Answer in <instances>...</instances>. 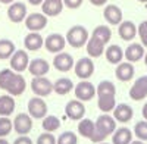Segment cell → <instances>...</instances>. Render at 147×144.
I'll list each match as a JSON object with an SVG mask.
<instances>
[{
  "label": "cell",
  "mask_w": 147,
  "mask_h": 144,
  "mask_svg": "<svg viewBox=\"0 0 147 144\" xmlns=\"http://www.w3.org/2000/svg\"><path fill=\"white\" fill-rule=\"evenodd\" d=\"M0 88L7 91L10 96H21L27 88V82L19 72L13 69L0 71Z\"/></svg>",
  "instance_id": "cell-1"
},
{
  "label": "cell",
  "mask_w": 147,
  "mask_h": 144,
  "mask_svg": "<svg viewBox=\"0 0 147 144\" xmlns=\"http://www.w3.org/2000/svg\"><path fill=\"white\" fill-rule=\"evenodd\" d=\"M96 93L97 97H99V102H97V106L99 109L105 113H109L115 109L116 106V87L112 81H102L99 85L96 87Z\"/></svg>",
  "instance_id": "cell-2"
},
{
  "label": "cell",
  "mask_w": 147,
  "mask_h": 144,
  "mask_svg": "<svg viewBox=\"0 0 147 144\" xmlns=\"http://www.w3.org/2000/svg\"><path fill=\"white\" fill-rule=\"evenodd\" d=\"M96 133L91 141L94 143H100L105 141L109 135H112L116 129V119L110 115H100L96 119Z\"/></svg>",
  "instance_id": "cell-3"
},
{
  "label": "cell",
  "mask_w": 147,
  "mask_h": 144,
  "mask_svg": "<svg viewBox=\"0 0 147 144\" xmlns=\"http://www.w3.org/2000/svg\"><path fill=\"white\" fill-rule=\"evenodd\" d=\"M88 38V31L82 25H74L66 34V43L75 49H81L82 46H85Z\"/></svg>",
  "instance_id": "cell-4"
},
{
  "label": "cell",
  "mask_w": 147,
  "mask_h": 144,
  "mask_svg": "<svg viewBox=\"0 0 147 144\" xmlns=\"http://www.w3.org/2000/svg\"><path fill=\"white\" fill-rule=\"evenodd\" d=\"M31 90L38 97H46L53 91V82L44 77H34L31 82Z\"/></svg>",
  "instance_id": "cell-5"
},
{
  "label": "cell",
  "mask_w": 147,
  "mask_h": 144,
  "mask_svg": "<svg viewBox=\"0 0 147 144\" xmlns=\"http://www.w3.org/2000/svg\"><path fill=\"white\" fill-rule=\"evenodd\" d=\"M74 69H75V75L80 79H88L94 74V63L90 57H81L74 65Z\"/></svg>",
  "instance_id": "cell-6"
},
{
  "label": "cell",
  "mask_w": 147,
  "mask_h": 144,
  "mask_svg": "<svg viewBox=\"0 0 147 144\" xmlns=\"http://www.w3.org/2000/svg\"><path fill=\"white\" fill-rule=\"evenodd\" d=\"M30 59L25 50H15V53L10 56V69H13L15 72H24L28 69Z\"/></svg>",
  "instance_id": "cell-7"
},
{
  "label": "cell",
  "mask_w": 147,
  "mask_h": 144,
  "mask_svg": "<svg viewBox=\"0 0 147 144\" xmlns=\"http://www.w3.org/2000/svg\"><path fill=\"white\" fill-rule=\"evenodd\" d=\"M28 113L34 119H41L47 115V104L44 103V100L41 97H38V96L32 97L28 102Z\"/></svg>",
  "instance_id": "cell-8"
},
{
  "label": "cell",
  "mask_w": 147,
  "mask_h": 144,
  "mask_svg": "<svg viewBox=\"0 0 147 144\" xmlns=\"http://www.w3.org/2000/svg\"><path fill=\"white\" fill-rule=\"evenodd\" d=\"M96 87L88 81H81L75 85V96L81 102H88L96 96Z\"/></svg>",
  "instance_id": "cell-9"
},
{
  "label": "cell",
  "mask_w": 147,
  "mask_h": 144,
  "mask_svg": "<svg viewBox=\"0 0 147 144\" xmlns=\"http://www.w3.org/2000/svg\"><path fill=\"white\" fill-rule=\"evenodd\" d=\"M44 46H46L47 52L60 53L66 46V37H63V35H60V34H50L44 40Z\"/></svg>",
  "instance_id": "cell-10"
},
{
  "label": "cell",
  "mask_w": 147,
  "mask_h": 144,
  "mask_svg": "<svg viewBox=\"0 0 147 144\" xmlns=\"http://www.w3.org/2000/svg\"><path fill=\"white\" fill-rule=\"evenodd\" d=\"M65 113L71 121H81L85 115V106L81 100H71L65 106Z\"/></svg>",
  "instance_id": "cell-11"
},
{
  "label": "cell",
  "mask_w": 147,
  "mask_h": 144,
  "mask_svg": "<svg viewBox=\"0 0 147 144\" xmlns=\"http://www.w3.org/2000/svg\"><path fill=\"white\" fill-rule=\"evenodd\" d=\"M129 97L136 102H140L147 97V75L140 77L129 90Z\"/></svg>",
  "instance_id": "cell-12"
},
{
  "label": "cell",
  "mask_w": 147,
  "mask_h": 144,
  "mask_svg": "<svg viewBox=\"0 0 147 144\" xmlns=\"http://www.w3.org/2000/svg\"><path fill=\"white\" fill-rule=\"evenodd\" d=\"M13 129L19 135H27L30 131L32 129V119L30 116V113H19L15 121H13Z\"/></svg>",
  "instance_id": "cell-13"
},
{
  "label": "cell",
  "mask_w": 147,
  "mask_h": 144,
  "mask_svg": "<svg viewBox=\"0 0 147 144\" xmlns=\"http://www.w3.org/2000/svg\"><path fill=\"white\" fill-rule=\"evenodd\" d=\"M7 18L15 24H18L21 21H25V18H27V6L24 3H21V2L10 3V6L7 9Z\"/></svg>",
  "instance_id": "cell-14"
},
{
  "label": "cell",
  "mask_w": 147,
  "mask_h": 144,
  "mask_svg": "<svg viewBox=\"0 0 147 144\" xmlns=\"http://www.w3.org/2000/svg\"><path fill=\"white\" fill-rule=\"evenodd\" d=\"M47 25V16L44 13H31L25 18V27L30 31H41Z\"/></svg>",
  "instance_id": "cell-15"
},
{
  "label": "cell",
  "mask_w": 147,
  "mask_h": 144,
  "mask_svg": "<svg viewBox=\"0 0 147 144\" xmlns=\"http://www.w3.org/2000/svg\"><path fill=\"white\" fill-rule=\"evenodd\" d=\"M74 65H75L74 63V57L69 53H63V52L56 53L53 59V66L60 72H68L69 69L74 68Z\"/></svg>",
  "instance_id": "cell-16"
},
{
  "label": "cell",
  "mask_w": 147,
  "mask_h": 144,
  "mask_svg": "<svg viewBox=\"0 0 147 144\" xmlns=\"http://www.w3.org/2000/svg\"><path fill=\"white\" fill-rule=\"evenodd\" d=\"M134 116V110H132V107L129 104H125V103H119L115 106V109H113V118L116 119L118 122H122V124H125V122H129L131 119Z\"/></svg>",
  "instance_id": "cell-17"
},
{
  "label": "cell",
  "mask_w": 147,
  "mask_h": 144,
  "mask_svg": "<svg viewBox=\"0 0 147 144\" xmlns=\"http://www.w3.org/2000/svg\"><path fill=\"white\" fill-rule=\"evenodd\" d=\"M103 16L110 25H119L122 22V10L116 5H107L103 10Z\"/></svg>",
  "instance_id": "cell-18"
},
{
  "label": "cell",
  "mask_w": 147,
  "mask_h": 144,
  "mask_svg": "<svg viewBox=\"0 0 147 144\" xmlns=\"http://www.w3.org/2000/svg\"><path fill=\"white\" fill-rule=\"evenodd\" d=\"M49 69H50V65L44 59H32L28 65V71L32 77H44Z\"/></svg>",
  "instance_id": "cell-19"
},
{
  "label": "cell",
  "mask_w": 147,
  "mask_h": 144,
  "mask_svg": "<svg viewBox=\"0 0 147 144\" xmlns=\"http://www.w3.org/2000/svg\"><path fill=\"white\" fill-rule=\"evenodd\" d=\"M119 37L122 40H125V41H131L136 38V35H137V27H136V24L131 22V21H124V22H121L119 24Z\"/></svg>",
  "instance_id": "cell-20"
},
{
  "label": "cell",
  "mask_w": 147,
  "mask_h": 144,
  "mask_svg": "<svg viewBox=\"0 0 147 144\" xmlns=\"http://www.w3.org/2000/svg\"><path fill=\"white\" fill-rule=\"evenodd\" d=\"M43 6V13L46 16H57L63 9V0H44L41 3Z\"/></svg>",
  "instance_id": "cell-21"
},
{
  "label": "cell",
  "mask_w": 147,
  "mask_h": 144,
  "mask_svg": "<svg viewBox=\"0 0 147 144\" xmlns=\"http://www.w3.org/2000/svg\"><path fill=\"white\" fill-rule=\"evenodd\" d=\"M134 72H136V69H134L131 62H121V63H118V68L115 69V75L119 81L125 82V81L132 79Z\"/></svg>",
  "instance_id": "cell-22"
},
{
  "label": "cell",
  "mask_w": 147,
  "mask_h": 144,
  "mask_svg": "<svg viewBox=\"0 0 147 144\" xmlns=\"http://www.w3.org/2000/svg\"><path fill=\"white\" fill-rule=\"evenodd\" d=\"M24 44H25L27 50L37 52V50H40L41 47L44 46V40L37 31H31L27 37L24 38Z\"/></svg>",
  "instance_id": "cell-23"
},
{
  "label": "cell",
  "mask_w": 147,
  "mask_h": 144,
  "mask_svg": "<svg viewBox=\"0 0 147 144\" xmlns=\"http://www.w3.org/2000/svg\"><path fill=\"white\" fill-rule=\"evenodd\" d=\"M125 57H127V61L134 63V62H138L141 61V59L144 57V49H143V46L141 44H137V43H132L127 47V50L124 52Z\"/></svg>",
  "instance_id": "cell-24"
},
{
  "label": "cell",
  "mask_w": 147,
  "mask_h": 144,
  "mask_svg": "<svg viewBox=\"0 0 147 144\" xmlns=\"http://www.w3.org/2000/svg\"><path fill=\"white\" fill-rule=\"evenodd\" d=\"M87 53H88V56H91V57H99V56H102L103 55V50H105V43L102 41V40H99L97 37H94V35H91V38H88V41H87Z\"/></svg>",
  "instance_id": "cell-25"
},
{
  "label": "cell",
  "mask_w": 147,
  "mask_h": 144,
  "mask_svg": "<svg viewBox=\"0 0 147 144\" xmlns=\"http://www.w3.org/2000/svg\"><path fill=\"white\" fill-rule=\"evenodd\" d=\"M105 55H106L107 62H109V63H112V65H118V63H121V62H122V59L125 57L124 50H122L119 46H116V44L109 46L107 49H106V52H105Z\"/></svg>",
  "instance_id": "cell-26"
},
{
  "label": "cell",
  "mask_w": 147,
  "mask_h": 144,
  "mask_svg": "<svg viewBox=\"0 0 147 144\" xmlns=\"http://www.w3.org/2000/svg\"><path fill=\"white\" fill-rule=\"evenodd\" d=\"M132 141V133L131 129L121 127L115 129V133L112 134V144H129Z\"/></svg>",
  "instance_id": "cell-27"
},
{
  "label": "cell",
  "mask_w": 147,
  "mask_h": 144,
  "mask_svg": "<svg viewBox=\"0 0 147 144\" xmlns=\"http://www.w3.org/2000/svg\"><path fill=\"white\" fill-rule=\"evenodd\" d=\"M78 133H80V135H82L85 138L93 140L94 133H96V124L91 121V119L82 118L80 121V124H78Z\"/></svg>",
  "instance_id": "cell-28"
},
{
  "label": "cell",
  "mask_w": 147,
  "mask_h": 144,
  "mask_svg": "<svg viewBox=\"0 0 147 144\" xmlns=\"http://www.w3.org/2000/svg\"><path fill=\"white\" fill-rule=\"evenodd\" d=\"M15 110V100L10 94L0 96V115L2 116H9Z\"/></svg>",
  "instance_id": "cell-29"
},
{
  "label": "cell",
  "mask_w": 147,
  "mask_h": 144,
  "mask_svg": "<svg viewBox=\"0 0 147 144\" xmlns=\"http://www.w3.org/2000/svg\"><path fill=\"white\" fill-rule=\"evenodd\" d=\"M74 88V82L69 78H59L55 84H53V91L59 96H65L69 91H72Z\"/></svg>",
  "instance_id": "cell-30"
},
{
  "label": "cell",
  "mask_w": 147,
  "mask_h": 144,
  "mask_svg": "<svg viewBox=\"0 0 147 144\" xmlns=\"http://www.w3.org/2000/svg\"><path fill=\"white\" fill-rule=\"evenodd\" d=\"M15 44L13 41H10V40H0V59L2 61H5V59H9L12 55L15 53Z\"/></svg>",
  "instance_id": "cell-31"
},
{
  "label": "cell",
  "mask_w": 147,
  "mask_h": 144,
  "mask_svg": "<svg viewBox=\"0 0 147 144\" xmlns=\"http://www.w3.org/2000/svg\"><path fill=\"white\" fill-rule=\"evenodd\" d=\"M91 35H94V37H97L99 40H102L105 44H107L110 41V38H112V31H110V28L106 27V25H99V27L94 28Z\"/></svg>",
  "instance_id": "cell-32"
},
{
  "label": "cell",
  "mask_w": 147,
  "mask_h": 144,
  "mask_svg": "<svg viewBox=\"0 0 147 144\" xmlns=\"http://www.w3.org/2000/svg\"><path fill=\"white\" fill-rule=\"evenodd\" d=\"M59 127H60V121L56 116H53V115L44 116V119H43V128H44V131H47V133H53V131L59 129Z\"/></svg>",
  "instance_id": "cell-33"
},
{
  "label": "cell",
  "mask_w": 147,
  "mask_h": 144,
  "mask_svg": "<svg viewBox=\"0 0 147 144\" xmlns=\"http://www.w3.org/2000/svg\"><path fill=\"white\" fill-rule=\"evenodd\" d=\"M56 144H78V138L77 134L72 133V131H65L59 135Z\"/></svg>",
  "instance_id": "cell-34"
},
{
  "label": "cell",
  "mask_w": 147,
  "mask_h": 144,
  "mask_svg": "<svg viewBox=\"0 0 147 144\" xmlns=\"http://www.w3.org/2000/svg\"><path fill=\"white\" fill-rule=\"evenodd\" d=\"M13 129V122L7 116H0V137H6Z\"/></svg>",
  "instance_id": "cell-35"
},
{
  "label": "cell",
  "mask_w": 147,
  "mask_h": 144,
  "mask_svg": "<svg viewBox=\"0 0 147 144\" xmlns=\"http://www.w3.org/2000/svg\"><path fill=\"white\" fill-rule=\"evenodd\" d=\"M134 134L141 141H147V121H140L134 127Z\"/></svg>",
  "instance_id": "cell-36"
},
{
  "label": "cell",
  "mask_w": 147,
  "mask_h": 144,
  "mask_svg": "<svg viewBox=\"0 0 147 144\" xmlns=\"http://www.w3.org/2000/svg\"><path fill=\"white\" fill-rule=\"evenodd\" d=\"M37 144H56V138L53 137L52 133H43L38 138H37Z\"/></svg>",
  "instance_id": "cell-37"
},
{
  "label": "cell",
  "mask_w": 147,
  "mask_h": 144,
  "mask_svg": "<svg viewBox=\"0 0 147 144\" xmlns=\"http://www.w3.org/2000/svg\"><path fill=\"white\" fill-rule=\"evenodd\" d=\"M140 38H141V43L143 46L147 47V21H143L140 25H138V30H137Z\"/></svg>",
  "instance_id": "cell-38"
},
{
  "label": "cell",
  "mask_w": 147,
  "mask_h": 144,
  "mask_svg": "<svg viewBox=\"0 0 147 144\" xmlns=\"http://www.w3.org/2000/svg\"><path fill=\"white\" fill-rule=\"evenodd\" d=\"M63 5L68 9H77L82 5V0H63Z\"/></svg>",
  "instance_id": "cell-39"
},
{
  "label": "cell",
  "mask_w": 147,
  "mask_h": 144,
  "mask_svg": "<svg viewBox=\"0 0 147 144\" xmlns=\"http://www.w3.org/2000/svg\"><path fill=\"white\" fill-rule=\"evenodd\" d=\"M13 144H32V141H31V138L27 137V135H19V137L15 140Z\"/></svg>",
  "instance_id": "cell-40"
},
{
  "label": "cell",
  "mask_w": 147,
  "mask_h": 144,
  "mask_svg": "<svg viewBox=\"0 0 147 144\" xmlns=\"http://www.w3.org/2000/svg\"><path fill=\"white\" fill-rule=\"evenodd\" d=\"M90 3L94 5V6H103L107 3V0H90Z\"/></svg>",
  "instance_id": "cell-41"
},
{
  "label": "cell",
  "mask_w": 147,
  "mask_h": 144,
  "mask_svg": "<svg viewBox=\"0 0 147 144\" xmlns=\"http://www.w3.org/2000/svg\"><path fill=\"white\" fill-rule=\"evenodd\" d=\"M28 2L32 5V6H38V5H41L44 0H28Z\"/></svg>",
  "instance_id": "cell-42"
},
{
  "label": "cell",
  "mask_w": 147,
  "mask_h": 144,
  "mask_svg": "<svg viewBox=\"0 0 147 144\" xmlns=\"http://www.w3.org/2000/svg\"><path fill=\"white\" fill-rule=\"evenodd\" d=\"M143 118H144L146 121H147V103L143 106Z\"/></svg>",
  "instance_id": "cell-43"
},
{
  "label": "cell",
  "mask_w": 147,
  "mask_h": 144,
  "mask_svg": "<svg viewBox=\"0 0 147 144\" xmlns=\"http://www.w3.org/2000/svg\"><path fill=\"white\" fill-rule=\"evenodd\" d=\"M15 0H0V3H3V5H9V3H13Z\"/></svg>",
  "instance_id": "cell-44"
},
{
  "label": "cell",
  "mask_w": 147,
  "mask_h": 144,
  "mask_svg": "<svg viewBox=\"0 0 147 144\" xmlns=\"http://www.w3.org/2000/svg\"><path fill=\"white\" fill-rule=\"evenodd\" d=\"M0 144H9V143H7V140H5L3 137H0Z\"/></svg>",
  "instance_id": "cell-45"
},
{
  "label": "cell",
  "mask_w": 147,
  "mask_h": 144,
  "mask_svg": "<svg viewBox=\"0 0 147 144\" xmlns=\"http://www.w3.org/2000/svg\"><path fill=\"white\" fill-rule=\"evenodd\" d=\"M129 144H144V143H143L141 140H137V141H131Z\"/></svg>",
  "instance_id": "cell-46"
},
{
  "label": "cell",
  "mask_w": 147,
  "mask_h": 144,
  "mask_svg": "<svg viewBox=\"0 0 147 144\" xmlns=\"http://www.w3.org/2000/svg\"><path fill=\"white\" fill-rule=\"evenodd\" d=\"M144 63H146V66H147V53L144 55Z\"/></svg>",
  "instance_id": "cell-47"
},
{
  "label": "cell",
  "mask_w": 147,
  "mask_h": 144,
  "mask_svg": "<svg viewBox=\"0 0 147 144\" xmlns=\"http://www.w3.org/2000/svg\"><path fill=\"white\" fill-rule=\"evenodd\" d=\"M138 2H141V3H147V0H138Z\"/></svg>",
  "instance_id": "cell-48"
},
{
  "label": "cell",
  "mask_w": 147,
  "mask_h": 144,
  "mask_svg": "<svg viewBox=\"0 0 147 144\" xmlns=\"http://www.w3.org/2000/svg\"><path fill=\"white\" fill-rule=\"evenodd\" d=\"M97 144H109V143H105V141H100V143H97Z\"/></svg>",
  "instance_id": "cell-49"
}]
</instances>
